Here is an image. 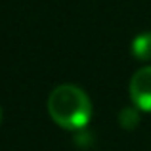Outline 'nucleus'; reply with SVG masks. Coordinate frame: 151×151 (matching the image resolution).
<instances>
[{
    "instance_id": "obj_1",
    "label": "nucleus",
    "mask_w": 151,
    "mask_h": 151,
    "mask_svg": "<svg viewBox=\"0 0 151 151\" xmlns=\"http://www.w3.org/2000/svg\"><path fill=\"white\" fill-rule=\"evenodd\" d=\"M48 113L61 128L81 130L92 117V101L82 88L75 84H61L50 92Z\"/></svg>"
},
{
    "instance_id": "obj_2",
    "label": "nucleus",
    "mask_w": 151,
    "mask_h": 151,
    "mask_svg": "<svg viewBox=\"0 0 151 151\" xmlns=\"http://www.w3.org/2000/svg\"><path fill=\"white\" fill-rule=\"evenodd\" d=\"M130 98L138 109L151 113V65L134 73L130 81Z\"/></svg>"
},
{
    "instance_id": "obj_4",
    "label": "nucleus",
    "mask_w": 151,
    "mask_h": 151,
    "mask_svg": "<svg viewBox=\"0 0 151 151\" xmlns=\"http://www.w3.org/2000/svg\"><path fill=\"white\" fill-rule=\"evenodd\" d=\"M0 122H2V109H0Z\"/></svg>"
},
{
    "instance_id": "obj_3",
    "label": "nucleus",
    "mask_w": 151,
    "mask_h": 151,
    "mask_svg": "<svg viewBox=\"0 0 151 151\" xmlns=\"http://www.w3.org/2000/svg\"><path fill=\"white\" fill-rule=\"evenodd\" d=\"M132 55L136 59H151V33H144L132 40Z\"/></svg>"
}]
</instances>
